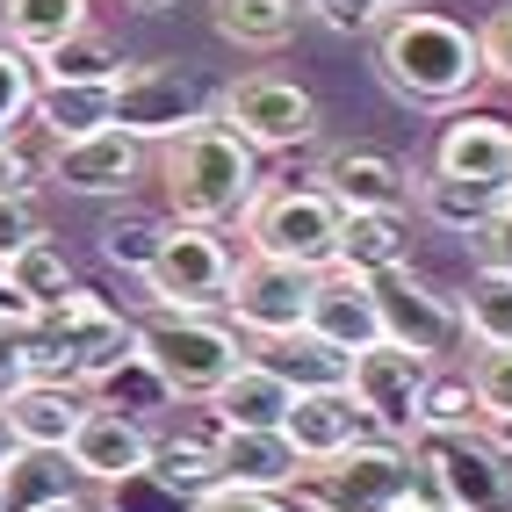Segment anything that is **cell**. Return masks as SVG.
I'll use <instances>...</instances> for the list:
<instances>
[{"label": "cell", "instance_id": "obj_1", "mask_svg": "<svg viewBox=\"0 0 512 512\" xmlns=\"http://www.w3.org/2000/svg\"><path fill=\"white\" fill-rule=\"evenodd\" d=\"M375 73L397 101L412 109H462L484 87V51L476 29L433 15V8H397L383 15V44H375Z\"/></svg>", "mask_w": 512, "mask_h": 512}, {"label": "cell", "instance_id": "obj_2", "mask_svg": "<svg viewBox=\"0 0 512 512\" xmlns=\"http://www.w3.org/2000/svg\"><path fill=\"white\" fill-rule=\"evenodd\" d=\"M159 181H166L174 217L224 224V217H246V202L260 195V152L217 116H202L159 145Z\"/></svg>", "mask_w": 512, "mask_h": 512}, {"label": "cell", "instance_id": "obj_3", "mask_svg": "<svg viewBox=\"0 0 512 512\" xmlns=\"http://www.w3.org/2000/svg\"><path fill=\"white\" fill-rule=\"evenodd\" d=\"M419 491V462L404 440H383V433H368V440H347L339 455L325 462H303L289 476V505L296 512H397L404 498Z\"/></svg>", "mask_w": 512, "mask_h": 512}, {"label": "cell", "instance_id": "obj_4", "mask_svg": "<svg viewBox=\"0 0 512 512\" xmlns=\"http://www.w3.org/2000/svg\"><path fill=\"white\" fill-rule=\"evenodd\" d=\"M29 375H51V383H101L123 354H130V325L101 303L94 289H65L51 311L29 318Z\"/></svg>", "mask_w": 512, "mask_h": 512}, {"label": "cell", "instance_id": "obj_5", "mask_svg": "<svg viewBox=\"0 0 512 512\" xmlns=\"http://www.w3.org/2000/svg\"><path fill=\"white\" fill-rule=\"evenodd\" d=\"M130 347H138V361H145L181 404H188V397H210L224 375L246 361L238 325H224V318H210V311H152L145 325H130Z\"/></svg>", "mask_w": 512, "mask_h": 512}, {"label": "cell", "instance_id": "obj_6", "mask_svg": "<svg viewBox=\"0 0 512 512\" xmlns=\"http://www.w3.org/2000/svg\"><path fill=\"white\" fill-rule=\"evenodd\" d=\"M404 448L448 512H512V455L484 426H419Z\"/></svg>", "mask_w": 512, "mask_h": 512}, {"label": "cell", "instance_id": "obj_7", "mask_svg": "<svg viewBox=\"0 0 512 512\" xmlns=\"http://www.w3.org/2000/svg\"><path fill=\"white\" fill-rule=\"evenodd\" d=\"M224 282H231V246L217 224L174 217L159 231V253L145 260V289L159 311H224Z\"/></svg>", "mask_w": 512, "mask_h": 512}, {"label": "cell", "instance_id": "obj_8", "mask_svg": "<svg viewBox=\"0 0 512 512\" xmlns=\"http://www.w3.org/2000/svg\"><path fill=\"white\" fill-rule=\"evenodd\" d=\"M217 123L238 130L253 152H296L318 138V101L282 73H246L217 94Z\"/></svg>", "mask_w": 512, "mask_h": 512}, {"label": "cell", "instance_id": "obj_9", "mask_svg": "<svg viewBox=\"0 0 512 512\" xmlns=\"http://www.w3.org/2000/svg\"><path fill=\"white\" fill-rule=\"evenodd\" d=\"M246 238H253V253H275L296 267H332L339 202L325 188H260L246 202Z\"/></svg>", "mask_w": 512, "mask_h": 512}, {"label": "cell", "instance_id": "obj_10", "mask_svg": "<svg viewBox=\"0 0 512 512\" xmlns=\"http://www.w3.org/2000/svg\"><path fill=\"white\" fill-rule=\"evenodd\" d=\"M426 375H433L426 354L397 347V339H368V347L354 354V368H347V390H354V404L368 412V426L383 433V440H412L419 433Z\"/></svg>", "mask_w": 512, "mask_h": 512}, {"label": "cell", "instance_id": "obj_11", "mask_svg": "<svg viewBox=\"0 0 512 512\" xmlns=\"http://www.w3.org/2000/svg\"><path fill=\"white\" fill-rule=\"evenodd\" d=\"M311 275L318 267H296V260H275V253H246L231 260V282H224V318L238 332H289L303 325V311H311Z\"/></svg>", "mask_w": 512, "mask_h": 512}, {"label": "cell", "instance_id": "obj_12", "mask_svg": "<svg viewBox=\"0 0 512 512\" xmlns=\"http://www.w3.org/2000/svg\"><path fill=\"white\" fill-rule=\"evenodd\" d=\"M375 282V318H383V339H397V347H412L426 361H440L462 339V311H455V296L448 289H433L412 275V260L404 267H383V275H368Z\"/></svg>", "mask_w": 512, "mask_h": 512}, {"label": "cell", "instance_id": "obj_13", "mask_svg": "<svg viewBox=\"0 0 512 512\" xmlns=\"http://www.w3.org/2000/svg\"><path fill=\"white\" fill-rule=\"evenodd\" d=\"M210 109H202V94L174 73V65H130L123 58V73L109 80V123L116 130H130V138H174V130H188V123H202Z\"/></svg>", "mask_w": 512, "mask_h": 512}, {"label": "cell", "instance_id": "obj_14", "mask_svg": "<svg viewBox=\"0 0 512 512\" xmlns=\"http://www.w3.org/2000/svg\"><path fill=\"white\" fill-rule=\"evenodd\" d=\"M65 462H73L87 484H123L152 462V426L116 412V404H87L80 426L65 433Z\"/></svg>", "mask_w": 512, "mask_h": 512}, {"label": "cell", "instance_id": "obj_15", "mask_svg": "<svg viewBox=\"0 0 512 512\" xmlns=\"http://www.w3.org/2000/svg\"><path fill=\"white\" fill-rule=\"evenodd\" d=\"M44 174L65 195H130V181H138V138L116 130V123L87 130V138H51Z\"/></svg>", "mask_w": 512, "mask_h": 512}, {"label": "cell", "instance_id": "obj_16", "mask_svg": "<svg viewBox=\"0 0 512 512\" xmlns=\"http://www.w3.org/2000/svg\"><path fill=\"white\" fill-rule=\"evenodd\" d=\"M375 426H368V412L354 404V390L347 383H332V390H296V404L282 412V440L296 448V462H325V455H339L347 440H368Z\"/></svg>", "mask_w": 512, "mask_h": 512}, {"label": "cell", "instance_id": "obj_17", "mask_svg": "<svg viewBox=\"0 0 512 512\" xmlns=\"http://www.w3.org/2000/svg\"><path fill=\"white\" fill-rule=\"evenodd\" d=\"M303 325L325 332L332 347L361 354L368 339H383V318H375V282L354 275V267H318V275H311V311H303Z\"/></svg>", "mask_w": 512, "mask_h": 512}, {"label": "cell", "instance_id": "obj_18", "mask_svg": "<svg viewBox=\"0 0 512 512\" xmlns=\"http://www.w3.org/2000/svg\"><path fill=\"white\" fill-rule=\"evenodd\" d=\"M318 188L339 202V210H404L412 202V166H397L390 152L347 145L318 166Z\"/></svg>", "mask_w": 512, "mask_h": 512}, {"label": "cell", "instance_id": "obj_19", "mask_svg": "<svg viewBox=\"0 0 512 512\" xmlns=\"http://www.w3.org/2000/svg\"><path fill=\"white\" fill-rule=\"evenodd\" d=\"M433 174L512 188V123L505 116H455L440 130V145H433Z\"/></svg>", "mask_w": 512, "mask_h": 512}, {"label": "cell", "instance_id": "obj_20", "mask_svg": "<svg viewBox=\"0 0 512 512\" xmlns=\"http://www.w3.org/2000/svg\"><path fill=\"white\" fill-rule=\"evenodd\" d=\"M246 354H253V361H267L289 390H332V383H347V368H354V354H347V347H332V339H325V332H311V325L267 332V339H253Z\"/></svg>", "mask_w": 512, "mask_h": 512}, {"label": "cell", "instance_id": "obj_21", "mask_svg": "<svg viewBox=\"0 0 512 512\" xmlns=\"http://www.w3.org/2000/svg\"><path fill=\"white\" fill-rule=\"evenodd\" d=\"M289 404H296V390H289L267 361H253V354H246V361H238V368L224 375V383L210 390V419H217V426L282 433V412H289Z\"/></svg>", "mask_w": 512, "mask_h": 512}, {"label": "cell", "instance_id": "obj_22", "mask_svg": "<svg viewBox=\"0 0 512 512\" xmlns=\"http://www.w3.org/2000/svg\"><path fill=\"white\" fill-rule=\"evenodd\" d=\"M80 412H87L80 383H51V375H29V383L0 404V419H8V433L22 448H65V433L80 426Z\"/></svg>", "mask_w": 512, "mask_h": 512}, {"label": "cell", "instance_id": "obj_23", "mask_svg": "<svg viewBox=\"0 0 512 512\" xmlns=\"http://www.w3.org/2000/svg\"><path fill=\"white\" fill-rule=\"evenodd\" d=\"M296 448L282 433H253V426H217V484L238 491H289L296 476Z\"/></svg>", "mask_w": 512, "mask_h": 512}, {"label": "cell", "instance_id": "obj_24", "mask_svg": "<svg viewBox=\"0 0 512 512\" xmlns=\"http://www.w3.org/2000/svg\"><path fill=\"white\" fill-rule=\"evenodd\" d=\"M404 260H412V224H404V210H339L332 267L383 275V267H404Z\"/></svg>", "mask_w": 512, "mask_h": 512}, {"label": "cell", "instance_id": "obj_25", "mask_svg": "<svg viewBox=\"0 0 512 512\" xmlns=\"http://www.w3.org/2000/svg\"><path fill=\"white\" fill-rule=\"evenodd\" d=\"M51 498H80V469L65 462V448H22L0 462V512H37Z\"/></svg>", "mask_w": 512, "mask_h": 512}, {"label": "cell", "instance_id": "obj_26", "mask_svg": "<svg viewBox=\"0 0 512 512\" xmlns=\"http://www.w3.org/2000/svg\"><path fill=\"white\" fill-rule=\"evenodd\" d=\"M0 289H8L29 318H37V311H51V303H58L65 289H73V260H65V253L51 246V238L37 231L29 246H15L8 260H0Z\"/></svg>", "mask_w": 512, "mask_h": 512}, {"label": "cell", "instance_id": "obj_27", "mask_svg": "<svg viewBox=\"0 0 512 512\" xmlns=\"http://www.w3.org/2000/svg\"><path fill=\"white\" fill-rule=\"evenodd\" d=\"M210 22L238 51H282L303 22V0H210Z\"/></svg>", "mask_w": 512, "mask_h": 512}, {"label": "cell", "instance_id": "obj_28", "mask_svg": "<svg viewBox=\"0 0 512 512\" xmlns=\"http://www.w3.org/2000/svg\"><path fill=\"white\" fill-rule=\"evenodd\" d=\"M73 29H87V0H0V44H15L22 58H44Z\"/></svg>", "mask_w": 512, "mask_h": 512}, {"label": "cell", "instance_id": "obj_29", "mask_svg": "<svg viewBox=\"0 0 512 512\" xmlns=\"http://www.w3.org/2000/svg\"><path fill=\"white\" fill-rule=\"evenodd\" d=\"M498 195L505 188H484V181H455V174H419V188H412V202L426 210V224H440V231H462V238H476L484 231V217L498 210Z\"/></svg>", "mask_w": 512, "mask_h": 512}, {"label": "cell", "instance_id": "obj_30", "mask_svg": "<svg viewBox=\"0 0 512 512\" xmlns=\"http://www.w3.org/2000/svg\"><path fill=\"white\" fill-rule=\"evenodd\" d=\"M166 491H181V498H195V491H210L217 484V419H210V433H152V462H145Z\"/></svg>", "mask_w": 512, "mask_h": 512}, {"label": "cell", "instance_id": "obj_31", "mask_svg": "<svg viewBox=\"0 0 512 512\" xmlns=\"http://www.w3.org/2000/svg\"><path fill=\"white\" fill-rule=\"evenodd\" d=\"M51 138H87V130L109 123V87H73V80H37V101H29Z\"/></svg>", "mask_w": 512, "mask_h": 512}, {"label": "cell", "instance_id": "obj_32", "mask_svg": "<svg viewBox=\"0 0 512 512\" xmlns=\"http://www.w3.org/2000/svg\"><path fill=\"white\" fill-rule=\"evenodd\" d=\"M37 65H44V80H73V87H109L123 73V58H116V44L101 37V29H73V37L51 44Z\"/></svg>", "mask_w": 512, "mask_h": 512}, {"label": "cell", "instance_id": "obj_33", "mask_svg": "<svg viewBox=\"0 0 512 512\" xmlns=\"http://www.w3.org/2000/svg\"><path fill=\"white\" fill-rule=\"evenodd\" d=\"M455 311L476 347H512V275H476L469 296H455Z\"/></svg>", "mask_w": 512, "mask_h": 512}, {"label": "cell", "instance_id": "obj_34", "mask_svg": "<svg viewBox=\"0 0 512 512\" xmlns=\"http://www.w3.org/2000/svg\"><path fill=\"white\" fill-rule=\"evenodd\" d=\"M87 390H101V404H116V412H130V419H145V412H174V404H181V397L138 361V347H130L109 375H101V383H87Z\"/></svg>", "mask_w": 512, "mask_h": 512}, {"label": "cell", "instance_id": "obj_35", "mask_svg": "<svg viewBox=\"0 0 512 512\" xmlns=\"http://www.w3.org/2000/svg\"><path fill=\"white\" fill-rule=\"evenodd\" d=\"M159 231H166V217H152V210H116L101 224V253H109V267H123V275H145V260L159 253Z\"/></svg>", "mask_w": 512, "mask_h": 512}, {"label": "cell", "instance_id": "obj_36", "mask_svg": "<svg viewBox=\"0 0 512 512\" xmlns=\"http://www.w3.org/2000/svg\"><path fill=\"white\" fill-rule=\"evenodd\" d=\"M484 404H476L469 375H426V397H419V426H476Z\"/></svg>", "mask_w": 512, "mask_h": 512}, {"label": "cell", "instance_id": "obj_37", "mask_svg": "<svg viewBox=\"0 0 512 512\" xmlns=\"http://www.w3.org/2000/svg\"><path fill=\"white\" fill-rule=\"evenodd\" d=\"M29 101H37V58L0 44V138H15V123H29Z\"/></svg>", "mask_w": 512, "mask_h": 512}, {"label": "cell", "instance_id": "obj_38", "mask_svg": "<svg viewBox=\"0 0 512 512\" xmlns=\"http://www.w3.org/2000/svg\"><path fill=\"white\" fill-rule=\"evenodd\" d=\"M29 311L22 303H0V404H8L22 383H29Z\"/></svg>", "mask_w": 512, "mask_h": 512}, {"label": "cell", "instance_id": "obj_39", "mask_svg": "<svg viewBox=\"0 0 512 512\" xmlns=\"http://www.w3.org/2000/svg\"><path fill=\"white\" fill-rule=\"evenodd\" d=\"M469 390L484 412H512V347H484V361L469 368Z\"/></svg>", "mask_w": 512, "mask_h": 512}, {"label": "cell", "instance_id": "obj_40", "mask_svg": "<svg viewBox=\"0 0 512 512\" xmlns=\"http://www.w3.org/2000/svg\"><path fill=\"white\" fill-rule=\"evenodd\" d=\"M476 267H484V275H512V188L498 195V210L476 231Z\"/></svg>", "mask_w": 512, "mask_h": 512}, {"label": "cell", "instance_id": "obj_41", "mask_svg": "<svg viewBox=\"0 0 512 512\" xmlns=\"http://www.w3.org/2000/svg\"><path fill=\"white\" fill-rule=\"evenodd\" d=\"M303 15H318L332 37H368V29H383V8H375V0H303Z\"/></svg>", "mask_w": 512, "mask_h": 512}, {"label": "cell", "instance_id": "obj_42", "mask_svg": "<svg viewBox=\"0 0 512 512\" xmlns=\"http://www.w3.org/2000/svg\"><path fill=\"white\" fill-rule=\"evenodd\" d=\"M188 512H296L282 491H238V484H210V491H195Z\"/></svg>", "mask_w": 512, "mask_h": 512}, {"label": "cell", "instance_id": "obj_43", "mask_svg": "<svg viewBox=\"0 0 512 512\" xmlns=\"http://www.w3.org/2000/svg\"><path fill=\"white\" fill-rule=\"evenodd\" d=\"M109 491H116V512H188V498H181V491H166L152 469L123 476V484H109Z\"/></svg>", "mask_w": 512, "mask_h": 512}, {"label": "cell", "instance_id": "obj_44", "mask_svg": "<svg viewBox=\"0 0 512 512\" xmlns=\"http://www.w3.org/2000/svg\"><path fill=\"white\" fill-rule=\"evenodd\" d=\"M476 51H484V80H512V0L476 29Z\"/></svg>", "mask_w": 512, "mask_h": 512}, {"label": "cell", "instance_id": "obj_45", "mask_svg": "<svg viewBox=\"0 0 512 512\" xmlns=\"http://www.w3.org/2000/svg\"><path fill=\"white\" fill-rule=\"evenodd\" d=\"M37 231H44V224H37V202H29V195H8V202H0V260H8L15 246H29Z\"/></svg>", "mask_w": 512, "mask_h": 512}, {"label": "cell", "instance_id": "obj_46", "mask_svg": "<svg viewBox=\"0 0 512 512\" xmlns=\"http://www.w3.org/2000/svg\"><path fill=\"white\" fill-rule=\"evenodd\" d=\"M29 181H37V166L15 152V138H0V202H8V195H29Z\"/></svg>", "mask_w": 512, "mask_h": 512}, {"label": "cell", "instance_id": "obj_47", "mask_svg": "<svg viewBox=\"0 0 512 512\" xmlns=\"http://www.w3.org/2000/svg\"><path fill=\"white\" fill-rule=\"evenodd\" d=\"M476 426H484V433L498 440V448L512 455V412H484V419H476Z\"/></svg>", "mask_w": 512, "mask_h": 512}, {"label": "cell", "instance_id": "obj_48", "mask_svg": "<svg viewBox=\"0 0 512 512\" xmlns=\"http://www.w3.org/2000/svg\"><path fill=\"white\" fill-rule=\"evenodd\" d=\"M397 512H448V505H440V498H426V491H412V498H404Z\"/></svg>", "mask_w": 512, "mask_h": 512}, {"label": "cell", "instance_id": "obj_49", "mask_svg": "<svg viewBox=\"0 0 512 512\" xmlns=\"http://www.w3.org/2000/svg\"><path fill=\"white\" fill-rule=\"evenodd\" d=\"M37 512H87L80 498H51V505H37Z\"/></svg>", "mask_w": 512, "mask_h": 512}, {"label": "cell", "instance_id": "obj_50", "mask_svg": "<svg viewBox=\"0 0 512 512\" xmlns=\"http://www.w3.org/2000/svg\"><path fill=\"white\" fill-rule=\"evenodd\" d=\"M130 8H138V15H159V8H174V0H130Z\"/></svg>", "mask_w": 512, "mask_h": 512}, {"label": "cell", "instance_id": "obj_51", "mask_svg": "<svg viewBox=\"0 0 512 512\" xmlns=\"http://www.w3.org/2000/svg\"><path fill=\"white\" fill-rule=\"evenodd\" d=\"M15 455V433H8V419H0V462H8Z\"/></svg>", "mask_w": 512, "mask_h": 512}, {"label": "cell", "instance_id": "obj_52", "mask_svg": "<svg viewBox=\"0 0 512 512\" xmlns=\"http://www.w3.org/2000/svg\"><path fill=\"white\" fill-rule=\"evenodd\" d=\"M375 8H383V15H397V8H419V0H375Z\"/></svg>", "mask_w": 512, "mask_h": 512}, {"label": "cell", "instance_id": "obj_53", "mask_svg": "<svg viewBox=\"0 0 512 512\" xmlns=\"http://www.w3.org/2000/svg\"><path fill=\"white\" fill-rule=\"evenodd\" d=\"M0 303H15V296H8V289H0Z\"/></svg>", "mask_w": 512, "mask_h": 512}]
</instances>
